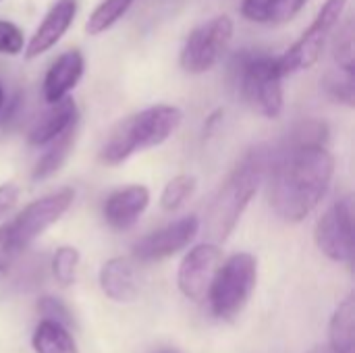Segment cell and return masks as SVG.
<instances>
[{
    "label": "cell",
    "mask_w": 355,
    "mask_h": 353,
    "mask_svg": "<svg viewBox=\"0 0 355 353\" xmlns=\"http://www.w3.org/2000/svg\"><path fill=\"white\" fill-rule=\"evenodd\" d=\"M100 287L106 298L119 304H129L137 298L139 287L133 264L127 258H110L100 268Z\"/></svg>",
    "instance_id": "2e32d148"
},
{
    "label": "cell",
    "mask_w": 355,
    "mask_h": 353,
    "mask_svg": "<svg viewBox=\"0 0 355 353\" xmlns=\"http://www.w3.org/2000/svg\"><path fill=\"white\" fill-rule=\"evenodd\" d=\"M79 121V110L77 104L71 96L48 104V108L40 114V119L33 123V127L29 129L27 141L31 146H46L48 141H52L56 135H60L62 131H67L71 125H75Z\"/></svg>",
    "instance_id": "9a60e30c"
},
{
    "label": "cell",
    "mask_w": 355,
    "mask_h": 353,
    "mask_svg": "<svg viewBox=\"0 0 355 353\" xmlns=\"http://www.w3.org/2000/svg\"><path fill=\"white\" fill-rule=\"evenodd\" d=\"M270 171V206L285 223L308 218L329 193L335 175V158L327 144L293 141L277 158Z\"/></svg>",
    "instance_id": "6da1fadb"
},
{
    "label": "cell",
    "mask_w": 355,
    "mask_h": 353,
    "mask_svg": "<svg viewBox=\"0 0 355 353\" xmlns=\"http://www.w3.org/2000/svg\"><path fill=\"white\" fill-rule=\"evenodd\" d=\"M2 108H4V87L0 83V112H2Z\"/></svg>",
    "instance_id": "f546056e"
},
{
    "label": "cell",
    "mask_w": 355,
    "mask_h": 353,
    "mask_svg": "<svg viewBox=\"0 0 355 353\" xmlns=\"http://www.w3.org/2000/svg\"><path fill=\"white\" fill-rule=\"evenodd\" d=\"M19 196H21V189L17 183H2L0 185V221L6 218L15 210Z\"/></svg>",
    "instance_id": "83f0119b"
},
{
    "label": "cell",
    "mask_w": 355,
    "mask_h": 353,
    "mask_svg": "<svg viewBox=\"0 0 355 353\" xmlns=\"http://www.w3.org/2000/svg\"><path fill=\"white\" fill-rule=\"evenodd\" d=\"M347 2L349 0H327L318 10L316 19L312 21V25L302 33V37L289 50L277 56V64L283 77L293 75L297 71L312 69L320 60L324 46L331 40V33L337 29L347 8Z\"/></svg>",
    "instance_id": "52a82bcc"
},
{
    "label": "cell",
    "mask_w": 355,
    "mask_h": 353,
    "mask_svg": "<svg viewBox=\"0 0 355 353\" xmlns=\"http://www.w3.org/2000/svg\"><path fill=\"white\" fill-rule=\"evenodd\" d=\"M308 0H243L241 15L243 19L260 25H283L289 23Z\"/></svg>",
    "instance_id": "e0dca14e"
},
{
    "label": "cell",
    "mask_w": 355,
    "mask_h": 353,
    "mask_svg": "<svg viewBox=\"0 0 355 353\" xmlns=\"http://www.w3.org/2000/svg\"><path fill=\"white\" fill-rule=\"evenodd\" d=\"M223 262V252L216 243H200L191 248L179 264L177 270V285L179 291L191 300L202 302L208 295L210 283Z\"/></svg>",
    "instance_id": "30bf717a"
},
{
    "label": "cell",
    "mask_w": 355,
    "mask_h": 353,
    "mask_svg": "<svg viewBox=\"0 0 355 353\" xmlns=\"http://www.w3.org/2000/svg\"><path fill=\"white\" fill-rule=\"evenodd\" d=\"M331 350L335 353H355V298L347 295L333 314L329 329Z\"/></svg>",
    "instance_id": "d6986e66"
},
{
    "label": "cell",
    "mask_w": 355,
    "mask_h": 353,
    "mask_svg": "<svg viewBox=\"0 0 355 353\" xmlns=\"http://www.w3.org/2000/svg\"><path fill=\"white\" fill-rule=\"evenodd\" d=\"M83 71H85V58L81 50L73 48V50H64L62 54H58L44 75V83H42L44 100L52 104V102L67 98L81 81Z\"/></svg>",
    "instance_id": "4fadbf2b"
},
{
    "label": "cell",
    "mask_w": 355,
    "mask_h": 353,
    "mask_svg": "<svg viewBox=\"0 0 355 353\" xmlns=\"http://www.w3.org/2000/svg\"><path fill=\"white\" fill-rule=\"evenodd\" d=\"M160 353H177V352H173V350H162Z\"/></svg>",
    "instance_id": "4dcf8cb0"
},
{
    "label": "cell",
    "mask_w": 355,
    "mask_h": 353,
    "mask_svg": "<svg viewBox=\"0 0 355 353\" xmlns=\"http://www.w3.org/2000/svg\"><path fill=\"white\" fill-rule=\"evenodd\" d=\"M135 0H102L89 15L87 23H85V31L87 35H100L104 31H108L110 27H114L123 15L131 8Z\"/></svg>",
    "instance_id": "44dd1931"
},
{
    "label": "cell",
    "mask_w": 355,
    "mask_h": 353,
    "mask_svg": "<svg viewBox=\"0 0 355 353\" xmlns=\"http://www.w3.org/2000/svg\"><path fill=\"white\" fill-rule=\"evenodd\" d=\"M77 131H79V121L75 125H71L67 131H62L60 135H56L52 141L46 144L48 146L46 152L37 158V162H35V166L31 171L33 181H46L64 166V162L69 160V156H71V152L75 148Z\"/></svg>",
    "instance_id": "ac0fdd59"
},
{
    "label": "cell",
    "mask_w": 355,
    "mask_h": 353,
    "mask_svg": "<svg viewBox=\"0 0 355 353\" xmlns=\"http://www.w3.org/2000/svg\"><path fill=\"white\" fill-rule=\"evenodd\" d=\"M196 187H198V181H196L193 175H177V177H173L164 185V189L160 193V208L164 212L179 210L196 193Z\"/></svg>",
    "instance_id": "7402d4cb"
},
{
    "label": "cell",
    "mask_w": 355,
    "mask_h": 353,
    "mask_svg": "<svg viewBox=\"0 0 355 353\" xmlns=\"http://www.w3.org/2000/svg\"><path fill=\"white\" fill-rule=\"evenodd\" d=\"M0 273H2V266H0Z\"/></svg>",
    "instance_id": "1f68e13d"
},
{
    "label": "cell",
    "mask_w": 355,
    "mask_h": 353,
    "mask_svg": "<svg viewBox=\"0 0 355 353\" xmlns=\"http://www.w3.org/2000/svg\"><path fill=\"white\" fill-rule=\"evenodd\" d=\"M256 283H258V260L252 254L239 252L227 258L225 262H220L206 295L212 314L218 318L237 316L250 302Z\"/></svg>",
    "instance_id": "5b68a950"
},
{
    "label": "cell",
    "mask_w": 355,
    "mask_h": 353,
    "mask_svg": "<svg viewBox=\"0 0 355 353\" xmlns=\"http://www.w3.org/2000/svg\"><path fill=\"white\" fill-rule=\"evenodd\" d=\"M200 227L202 225L196 214L183 216V218L141 237L133 246V256L141 262H156V260L171 258V256L179 254L181 250H185L196 239Z\"/></svg>",
    "instance_id": "8fae6325"
},
{
    "label": "cell",
    "mask_w": 355,
    "mask_h": 353,
    "mask_svg": "<svg viewBox=\"0 0 355 353\" xmlns=\"http://www.w3.org/2000/svg\"><path fill=\"white\" fill-rule=\"evenodd\" d=\"M183 112L173 104H156L123 119L102 146V162L116 166L137 152L162 146L181 127Z\"/></svg>",
    "instance_id": "3957f363"
},
{
    "label": "cell",
    "mask_w": 355,
    "mask_h": 353,
    "mask_svg": "<svg viewBox=\"0 0 355 353\" xmlns=\"http://www.w3.org/2000/svg\"><path fill=\"white\" fill-rule=\"evenodd\" d=\"M31 345L35 353H79L69 327L46 318L35 327Z\"/></svg>",
    "instance_id": "ffe728a7"
},
{
    "label": "cell",
    "mask_w": 355,
    "mask_h": 353,
    "mask_svg": "<svg viewBox=\"0 0 355 353\" xmlns=\"http://www.w3.org/2000/svg\"><path fill=\"white\" fill-rule=\"evenodd\" d=\"M283 75L277 56H248L239 71V89L248 106L264 119H279L285 106Z\"/></svg>",
    "instance_id": "8992f818"
},
{
    "label": "cell",
    "mask_w": 355,
    "mask_h": 353,
    "mask_svg": "<svg viewBox=\"0 0 355 353\" xmlns=\"http://www.w3.org/2000/svg\"><path fill=\"white\" fill-rule=\"evenodd\" d=\"M79 10V2L77 0H56L50 10L44 15L42 23L35 27L33 35L29 37V42L25 44V58L33 60L42 54H46L48 50H52L62 35L71 29L75 17Z\"/></svg>",
    "instance_id": "7c38bea8"
},
{
    "label": "cell",
    "mask_w": 355,
    "mask_h": 353,
    "mask_svg": "<svg viewBox=\"0 0 355 353\" xmlns=\"http://www.w3.org/2000/svg\"><path fill=\"white\" fill-rule=\"evenodd\" d=\"M324 89L327 94L337 100L343 102L345 106L354 108L355 104V73H347L343 69H335L331 73H327L324 77Z\"/></svg>",
    "instance_id": "cb8c5ba5"
},
{
    "label": "cell",
    "mask_w": 355,
    "mask_h": 353,
    "mask_svg": "<svg viewBox=\"0 0 355 353\" xmlns=\"http://www.w3.org/2000/svg\"><path fill=\"white\" fill-rule=\"evenodd\" d=\"M25 50V35L23 31L6 19H0V54L4 56H19Z\"/></svg>",
    "instance_id": "484cf974"
},
{
    "label": "cell",
    "mask_w": 355,
    "mask_h": 353,
    "mask_svg": "<svg viewBox=\"0 0 355 353\" xmlns=\"http://www.w3.org/2000/svg\"><path fill=\"white\" fill-rule=\"evenodd\" d=\"M73 200L75 191L71 187H62L29 202L10 223L0 225V252H21L31 246L67 214Z\"/></svg>",
    "instance_id": "277c9868"
},
{
    "label": "cell",
    "mask_w": 355,
    "mask_h": 353,
    "mask_svg": "<svg viewBox=\"0 0 355 353\" xmlns=\"http://www.w3.org/2000/svg\"><path fill=\"white\" fill-rule=\"evenodd\" d=\"M268 169V152L258 146L250 150L220 183L204 216V233L212 243H223L235 231L250 202L264 183Z\"/></svg>",
    "instance_id": "7a4b0ae2"
},
{
    "label": "cell",
    "mask_w": 355,
    "mask_h": 353,
    "mask_svg": "<svg viewBox=\"0 0 355 353\" xmlns=\"http://www.w3.org/2000/svg\"><path fill=\"white\" fill-rule=\"evenodd\" d=\"M79 266V250L73 246H62L54 252L52 256V275L58 285L69 287L75 281Z\"/></svg>",
    "instance_id": "d4e9b609"
},
{
    "label": "cell",
    "mask_w": 355,
    "mask_h": 353,
    "mask_svg": "<svg viewBox=\"0 0 355 353\" xmlns=\"http://www.w3.org/2000/svg\"><path fill=\"white\" fill-rule=\"evenodd\" d=\"M233 31L235 25L229 15L212 17L210 21L196 27L181 48V69L189 75H202L214 69L229 50Z\"/></svg>",
    "instance_id": "ba28073f"
},
{
    "label": "cell",
    "mask_w": 355,
    "mask_h": 353,
    "mask_svg": "<svg viewBox=\"0 0 355 353\" xmlns=\"http://www.w3.org/2000/svg\"><path fill=\"white\" fill-rule=\"evenodd\" d=\"M37 310H40L42 318L60 322V325H64V327H71V314H69L67 306H64L60 300L46 295V298H42V300L37 302Z\"/></svg>",
    "instance_id": "4316f807"
},
{
    "label": "cell",
    "mask_w": 355,
    "mask_h": 353,
    "mask_svg": "<svg viewBox=\"0 0 355 353\" xmlns=\"http://www.w3.org/2000/svg\"><path fill=\"white\" fill-rule=\"evenodd\" d=\"M314 241L333 262H352L354 258V202L337 200L316 223Z\"/></svg>",
    "instance_id": "9c48e42d"
},
{
    "label": "cell",
    "mask_w": 355,
    "mask_h": 353,
    "mask_svg": "<svg viewBox=\"0 0 355 353\" xmlns=\"http://www.w3.org/2000/svg\"><path fill=\"white\" fill-rule=\"evenodd\" d=\"M310 353H335L331 347H316V350H312Z\"/></svg>",
    "instance_id": "f1b7e54d"
},
{
    "label": "cell",
    "mask_w": 355,
    "mask_h": 353,
    "mask_svg": "<svg viewBox=\"0 0 355 353\" xmlns=\"http://www.w3.org/2000/svg\"><path fill=\"white\" fill-rule=\"evenodd\" d=\"M333 58L337 69L355 73V44H354V19H345L333 40Z\"/></svg>",
    "instance_id": "603a6c76"
},
{
    "label": "cell",
    "mask_w": 355,
    "mask_h": 353,
    "mask_svg": "<svg viewBox=\"0 0 355 353\" xmlns=\"http://www.w3.org/2000/svg\"><path fill=\"white\" fill-rule=\"evenodd\" d=\"M148 206H150V189L146 185H129L112 191L106 198L102 212H104V221L112 229L127 231L139 221V216L148 210Z\"/></svg>",
    "instance_id": "5bb4252c"
}]
</instances>
